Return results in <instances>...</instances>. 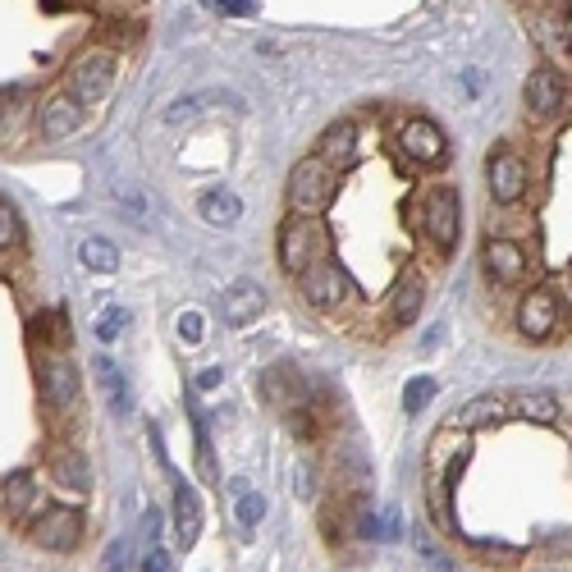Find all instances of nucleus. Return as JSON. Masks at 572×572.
<instances>
[{"label": "nucleus", "instance_id": "f03ea898", "mask_svg": "<svg viewBox=\"0 0 572 572\" xmlns=\"http://www.w3.org/2000/svg\"><path fill=\"white\" fill-rule=\"evenodd\" d=\"M28 540L51 554L78 550V540H83V513H78L74 504H46L33 518V527H28Z\"/></svg>", "mask_w": 572, "mask_h": 572}, {"label": "nucleus", "instance_id": "393cba45", "mask_svg": "<svg viewBox=\"0 0 572 572\" xmlns=\"http://www.w3.org/2000/svg\"><path fill=\"white\" fill-rule=\"evenodd\" d=\"M78 261H83L87 270H97V275H110V270L119 266V248L106 243V238H87L83 248H78Z\"/></svg>", "mask_w": 572, "mask_h": 572}, {"label": "nucleus", "instance_id": "4be33fe9", "mask_svg": "<svg viewBox=\"0 0 572 572\" xmlns=\"http://www.w3.org/2000/svg\"><path fill=\"white\" fill-rule=\"evenodd\" d=\"M536 37H540V46L550 51V60L559 69H572V37H568V23L559 19V14H540L536 19Z\"/></svg>", "mask_w": 572, "mask_h": 572}, {"label": "nucleus", "instance_id": "aec40b11", "mask_svg": "<svg viewBox=\"0 0 572 572\" xmlns=\"http://www.w3.org/2000/svg\"><path fill=\"white\" fill-rule=\"evenodd\" d=\"M78 124H83V115H78V101L69 97V92H55V97L42 101V133L46 138H69V133H78Z\"/></svg>", "mask_w": 572, "mask_h": 572}, {"label": "nucleus", "instance_id": "9b49d317", "mask_svg": "<svg viewBox=\"0 0 572 572\" xmlns=\"http://www.w3.org/2000/svg\"><path fill=\"white\" fill-rule=\"evenodd\" d=\"M559 325V298L550 289H531L518 307V330L527 339H545Z\"/></svg>", "mask_w": 572, "mask_h": 572}, {"label": "nucleus", "instance_id": "dca6fc26", "mask_svg": "<svg viewBox=\"0 0 572 572\" xmlns=\"http://www.w3.org/2000/svg\"><path fill=\"white\" fill-rule=\"evenodd\" d=\"M174 531H179L184 550H193L197 536H202V499H197V490L188 481L174 486Z\"/></svg>", "mask_w": 572, "mask_h": 572}, {"label": "nucleus", "instance_id": "b1692460", "mask_svg": "<svg viewBox=\"0 0 572 572\" xmlns=\"http://www.w3.org/2000/svg\"><path fill=\"white\" fill-rule=\"evenodd\" d=\"M229 490H234V518H238V527H243V531H257V522L266 518V499H261V490H252L243 476H238Z\"/></svg>", "mask_w": 572, "mask_h": 572}, {"label": "nucleus", "instance_id": "c9c22d12", "mask_svg": "<svg viewBox=\"0 0 572 572\" xmlns=\"http://www.w3.org/2000/svg\"><path fill=\"white\" fill-rule=\"evenodd\" d=\"M142 572H170V554H165L161 545H147V554H142Z\"/></svg>", "mask_w": 572, "mask_h": 572}, {"label": "nucleus", "instance_id": "4468645a", "mask_svg": "<svg viewBox=\"0 0 572 572\" xmlns=\"http://www.w3.org/2000/svg\"><path fill=\"white\" fill-rule=\"evenodd\" d=\"M522 188H527V165L518 161L513 152H495L490 156V193H495V202H518Z\"/></svg>", "mask_w": 572, "mask_h": 572}, {"label": "nucleus", "instance_id": "58836bf2", "mask_svg": "<svg viewBox=\"0 0 572 572\" xmlns=\"http://www.w3.org/2000/svg\"><path fill=\"white\" fill-rule=\"evenodd\" d=\"M568 289H572V275H568Z\"/></svg>", "mask_w": 572, "mask_h": 572}, {"label": "nucleus", "instance_id": "f8f14e48", "mask_svg": "<svg viewBox=\"0 0 572 572\" xmlns=\"http://www.w3.org/2000/svg\"><path fill=\"white\" fill-rule=\"evenodd\" d=\"M481 261H486V275L499 284H518L522 275H527V252H522L513 238H490Z\"/></svg>", "mask_w": 572, "mask_h": 572}, {"label": "nucleus", "instance_id": "e433bc0d", "mask_svg": "<svg viewBox=\"0 0 572 572\" xmlns=\"http://www.w3.org/2000/svg\"><path fill=\"white\" fill-rule=\"evenodd\" d=\"M216 10H225V14H257V0H216Z\"/></svg>", "mask_w": 572, "mask_h": 572}, {"label": "nucleus", "instance_id": "473e14b6", "mask_svg": "<svg viewBox=\"0 0 572 572\" xmlns=\"http://www.w3.org/2000/svg\"><path fill=\"white\" fill-rule=\"evenodd\" d=\"M179 335H184L188 344H202V335H206L202 312H184V316H179Z\"/></svg>", "mask_w": 572, "mask_h": 572}, {"label": "nucleus", "instance_id": "c85d7f7f", "mask_svg": "<svg viewBox=\"0 0 572 572\" xmlns=\"http://www.w3.org/2000/svg\"><path fill=\"white\" fill-rule=\"evenodd\" d=\"M431 394H435V380H426V376L408 380V389H403V412H421L431 403Z\"/></svg>", "mask_w": 572, "mask_h": 572}, {"label": "nucleus", "instance_id": "39448f33", "mask_svg": "<svg viewBox=\"0 0 572 572\" xmlns=\"http://www.w3.org/2000/svg\"><path fill=\"white\" fill-rule=\"evenodd\" d=\"M37 385H42V403L51 412L74 408V399H78V371H74V362H69V357L46 353L42 367H37Z\"/></svg>", "mask_w": 572, "mask_h": 572}, {"label": "nucleus", "instance_id": "412c9836", "mask_svg": "<svg viewBox=\"0 0 572 572\" xmlns=\"http://www.w3.org/2000/svg\"><path fill=\"white\" fill-rule=\"evenodd\" d=\"M197 211H202L206 225L229 229V225H238V216H243V202H238V193H229V188H211V193L197 197Z\"/></svg>", "mask_w": 572, "mask_h": 572}, {"label": "nucleus", "instance_id": "9d476101", "mask_svg": "<svg viewBox=\"0 0 572 572\" xmlns=\"http://www.w3.org/2000/svg\"><path fill=\"white\" fill-rule=\"evenodd\" d=\"M568 106V83H563L559 69H536L527 78V110L531 119H554Z\"/></svg>", "mask_w": 572, "mask_h": 572}, {"label": "nucleus", "instance_id": "a211bd4d", "mask_svg": "<svg viewBox=\"0 0 572 572\" xmlns=\"http://www.w3.org/2000/svg\"><path fill=\"white\" fill-rule=\"evenodd\" d=\"M508 417H513V412H508V399L486 394V399L463 403V408L449 417V426H454V431H476V426H499V421H508Z\"/></svg>", "mask_w": 572, "mask_h": 572}, {"label": "nucleus", "instance_id": "2eb2a0df", "mask_svg": "<svg viewBox=\"0 0 572 572\" xmlns=\"http://www.w3.org/2000/svg\"><path fill=\"white\" fill-rule=\"evenodd\" d=\"M46 463H51V476L60 481V486L78 490V495H87V490H92V467H87V458L78 454V449H69V444H55L51 454H46Z\"/></svg>", "mask_w": 572, "mask_h": 572}, {"label": "nucleus", "instance_id": "20e7f679", "mask_svg": "<svg viewBox=\"0 0 572 572\" xmlns=\"http://www.w3.org/2000/svg\"><path fill=\"white\" fill-rule=\"evenodd\" d=\"M298 289H303V298L312 307H321V312H330V307L344 303V293H348V275L335 266L330 257H316L312 266L298 275Z\"/></svg>", "mask_w": 572, "mask_h": 572}, {"label": "nucleus", "instance_id": "f3484780", "mask_svg": "<svg viewBox=\"0 0 572 572\" xmlns=\"http://www.w3.org/2000/svg\"><path fill=\"white\" fill-rule=\"evenodd\" d=\"M316 156H321L330 170H348V165L357 161V124H330V129L321 133V147H316Z\"/></svg>", "mask_w": 572, "mask_h": 572}, {"label": "nucleus", "instance_id": "423d86ee", "mask_svg": "<svg viewBox=\"0 0 572 572\" xmlns=\"http://www.w3.org/2000/svg\"><path fill=\"white\" fill-rule=\"evenodd\" d=\"M74 97L78 101H106L110 97V83H115V55L110 51H83L74 60Z\"/></svg>", "mask_w": 572, "mask_h": 572}, {"label": "nucleus", "instance_id": "a878e982", "mask_svg": "<svg viewBox=\"0 0 572 572\" xmlns=\"http://www.w3.org/2000/svg\"><path fill=\"white\" fill-rule=\"evenodd\" d=\"M421 280L417 275H408V280L399 284V293H394V321L399 325H408V321H417V312H421Z\"/></svg>", "mask_w": 572, "mask_h": 572}, {"label": "nucleus", "instance_id": "f704fd0d", "mask_svg": "<svg viewBox=\"0 0 572 572\" xmlns=\"http://www.w3.org/2000/svg\"><path fill=\"white\" fill-rule=\"evenodd\" d=\"M119 211H124V216H129L133 225H147V220H152L147 202H142V197H133V193H124V206H119Z\"/></svg>", "mask_w": 572, "mask_h": 572}, {"label": "nucleus", "instance_id": "72a5a7b5", "mask_svg": "<svg viewBox=\"0 0 572 572\" xmlns=\"http://www.w3.org/2000/svg\"><path fill=\"white\" fill-rule=\"evenodd\" d=\"M124 568H129V545L115 540V545L106 550V559H101V572H124Z\"/></svg>", "mask_w": 572, "mask_h": 572}, {"label": "nucleus", "instance_id": "7c9ffc66", "mask_svg": "<svg viewBox=\"0 0 572 572\" xmlns=\"http://www.w3.org/2000/svg\"><path fill=\"white\" fill-rule=\"evenodd\" d=\"M14 243H19V211L0 202V248H14Z\"/></svg>", "mask_w": 572, "mask_h": 572}, {"label": "nucleus", "instance_id": "6e6552de", "mask_svg": "<svg viewBox=\"0 0 572 572\" xmlns=\"http://www.w3.org/2000/svg\"><path fill=\"white\" fill-rule=\"evenodd\" d=\"M399 147L417 165H440L444 152H449V138H444V129L435 119H408L399 129Z\"/></svg>", "mask_w": 572, "mask_h": 572}, {"label": "nucleus", "instance_id": "f257e3e1", "mask_svg": "<svg viewBox=\"0 0 572 572\" xmlns=\"http://www.w3.org/2000/svg\"><path fill=\"white\" fill-rule=\"evenodd\" d=\"M330 193H335V170L321 161V156H307V161L293 165L289 174V206L293 216L316 220L330 206Z\"/></svg>", "mask_w": 572, "mask_h": 572}, {"label": "nucleus", "instance_id": "5701e85b", "mask_svg": "<svg viewBox=\"0 0 572 572\" xmlns=\"http://www.w3.org/2000/svg\"><path fill=\"white\" fill-rule=\"evenodd\" d=\"M216 106H234V101H229L225 92H197V97L170 101V106H165V124H193V119H202L206 110H216Z\"/></svg>", "mask_w": 572, "mask_h": 572}, {"label": "nucleus", "instance_id": "0eeeda50", "mask_svg": "<svg viewBox=\"0 0 572 572\" xmlns=\"http://www.w3.org/2000/svg\"><path fill=\"white\" fill-rule=\"evenodd\" d=\"M325 243V234H321V225L316 220H289V225L280 229V261H284V270L289 275H303L307 266L316 261V248Z\"/></svg>", "mask_w": 572, "mask_h": 572}, {"label": "nucleus", "instance_id": "ddd939ff", "mask_svg": "<svg viewBox=\"0 0 572 572\" xmlns=\"http://www.w3.org/2000/svg\"><path fill=\"white\" fill-rule=\"evenodd\" d=\"M261 312H266V289H261V284L243 280L220 293V316H225L229 325H248V321H257Z\"/></svg>", "mask_w": 572, "mask_h": 572}, {"label": "nucleus", "instance_id": "1a4fd4ad", "mask_svg": "<svg viewBox=\"0 0 572 572\" xmlns=\"http://www.w3.org/2000/svg\"><path fill=\"white\" fill-rule=\"evenodd\" d=\"M0 499H5V513H10V518L19 522V527H33V518L46 508L33 472H10V476H5V486H0Z\"/></svg>", "mask_w": 572, "mask_h": 572}, {"label": "nucleus", "instance_id": "c756f323", "mask_svg": "<svg viewBox=\"0 0 572 572\" xmlns=\"http://www.w3.org/2000/svg\"><path fill=\"white\" fill-rule=\"evenodd\" d=\"M124 325H129V312L110 307V312H101V321H97V339L101 344H115V339L124 335Z\"/></svg>", "mask_w": 572, "mask_h": 572}, {"label": "nucleus", "instance_id": "bb28decb", "mask_svg": "<svg viewBox=\"0 0 572 572\" xmlns=\"http://www.w3.org/2000/svg\"><path fill=\"white\" fill-rule=\"evenodd\" d=\"M97 380L110 399H115V412H129V385H124V376H119V367L110 357H97Z\"/></svg>", "mask_w": 572, "mask_h": 572}, {"label": "nucleus", "instance_id": "7ed1b4c3", "mask_svg": "<svg viewBox=\"0 0 572 572\" xmlns=\"http://www.w3.org/2000/svg\"><path fill=\"white\" fill-rule=\"evenodd\" d=\"M421 229H426V238H431L440 252H449L458 243V193L454 188H435V193H426V202H421Z\"/></svg>", "mask_w": 572, "mask_h": 572}, {"label": "nucleus", "instance_id": "6ab92c4d", "mask_svg": "<svg viewBox=\"0 0 572 572\" xmlns=\"http://www.w3.org/2000/svg\"><path fill=\"white\" fill-rule=\"evenodd\" d=\"M508 412L531 426H550L559 421V403H554L550 389H518V394H508Z\"/></svg>", "mask_w": 572, "mask_h": 572}, {"label": "nucleus", "instance_id": "4c0bfd02", "mask_svg": "<svg viewBox=\"0 0 572 572\" xmlns=\"http://www.w3.org/2000/svg\"><path fill=\"white\" fill-rule=\"evenodd\" d=\"M211 385H220V371L211 367V371H202V376H197V389H211Z\"/></svg>", "mask_w": 572, "mask_h": 572}, {"label": "nucleus", "instance_id": "cd10ccee", "mask_svg": "<svg viewBox=\"0 0 572 572\" xmlns=\"http://www.w3.org/2000/svg\"><path fill=\"white\" fill-rule=\"evenodd\" d=\"M476 559L490 563V568H518L522 550H518V545H495V540H476Z\"/></svg>", "mask_w": 572, "mask_h": 572}, {"label": "nucleus", "instance_id": "2f4dec72", "mask_svg": "<svg viewBox=\"0 0 572 572\" xmlns=\"http://www.w3.org/2000/svg\"><path fill=\"white\" fill-rule=\"evenodd\" d=\"M197 467H202L206 481H216V463H211V440H206L202 417H197Z\"/></svg>", "mask_w": 572, "mask_h": 572}]
</instances>
